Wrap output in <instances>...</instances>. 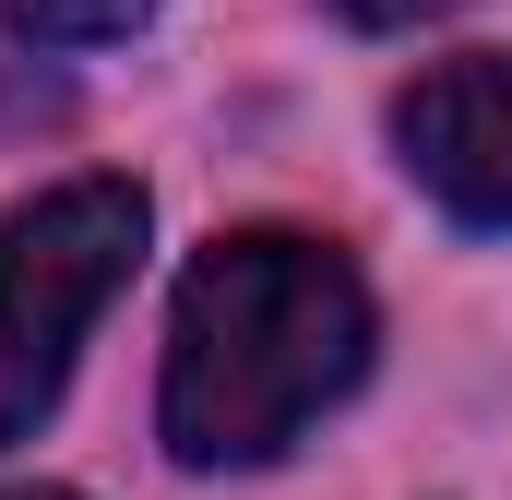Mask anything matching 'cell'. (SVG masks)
Masks as SVG:
<instances>
[{
	"instance_id": "2",
	"label": "cell",
	"mask_w": 512,
	"mask_h": 500,
	"mask_svg": "<svg viewBox=\"0 0 512 500\" xmlns=\"http://www.w3.org/2000/svg\"><path fill=\"white\" fill-rule=\"evenodd\" d=\"M143 191L131 179H60L0 227V441H24L84 358L96 310L131 286Z\"/></svg>"
},
{
	"instance_id": "3",
	"label": "cell",
	"mask_w": 512,
	"mask_h": 500,
	"mask_svg": "<svg viewBox=\"0 0 512 500\" xmlns=\"http://www.w3.org/2000/svg\"><path fill=\"white\" fill-rule=\"evenodd\" d=\"M393 155L453 227H512V48L429 60L393 96Z\"/></svg>"
},
{
	"instance_id": "5",
	"label": "cell",
	"mask_w": 512,
	"mask_h": 500,
	"mask_svg": "<svg viewBox=\"0 0 512 500\" xmlns=\"http://www.w3.org/2000/svg\"><path fill=\"white\" fill-rule=\"evenodd\" d=\"M346 24H370V36H393V24H429V12H453V0H334Z\"/></svg>"
},
{
	"instance_id": "1",
	"label": "cell",
	"mask_w": 512,
	"mask_h": 500,
	"mask_svg": "<svg viewBox=\"0 0 512 500\" xmlns=\"http://www.w3.org/2000/svg\"><path fill=\"white\" fill-rule=\"evenodd\" d=\"M370 370V286L310 227H239L179 274L167 310V393L155 429L191 477L274 465L322 405H346Z\"/></svg>"
},
{
	"instance_id": "4",
	"label": "cell",
	"mask_w": 512,
	"mask_h": 500,
	"mask_svg": "<svg viewBox=\"0 0 512 500\" xmlns=\"http://www.w3.org/2000/svg\"><path fill=\"white\" fill-rule=\"evenodd\" d=\"M143 12H155V0H12V24H24L36 48H108Z\"/></svg>"
},
{
	"instance_id": "6",
	"label": "cell",
	"mask_w": 512,
	"mask_h": 500,
	"mask_svg": "<svg viewBox=\"0 0 512 500\" xmlns=\"http://www.w3.org/2000/svg\"><path fill=\"white\" fill-rule=\"evenodd\" d=\"M0 500H72V489H0Z\"/></svg>"
}]
</instances>
